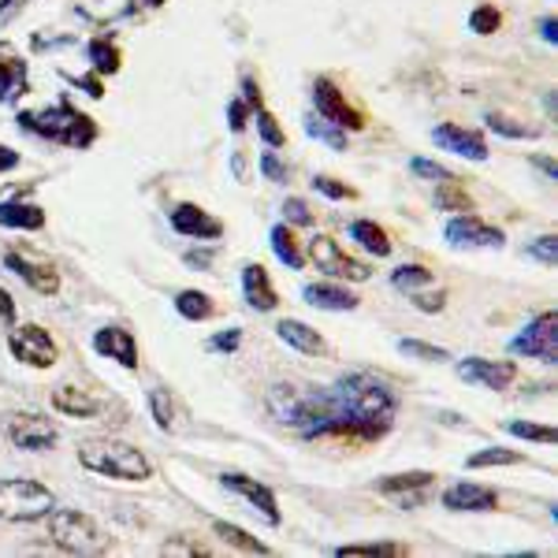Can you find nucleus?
<instances>
[{
    "mask_svg": "<svg viewBox=\"0 0 558 558\" xmlns=\"http://www.w3.org/2000/svg\"><path fill=\"white\" fill-rule=\"evenodd\" d=\"M265 407L272 413L276 425L299 432L302 439H320L324 432L343 417L336 407V395L305 384H276L265 395Z\"/></svg>",
    "mask_w": 558,
    "mask_h": 558,
    "instance_id": "1",
    "label": "nucleus"
},
{
    "mask_svg": "<svg viewBox=\"0 0 558 558\" xmlns=\"http://www.w3.org/2000/svg\"><path fill=\"white\" fill-rule=\"evenodd\" d=\"M336 395V407L343 417L350 421H365V425H380V428H391L395 413H399V399L395 391L387 387L380 376L373 373H343L331 387Z\"/></svg>",
    "mask_w": 558,
    "mask_h": 558,
    "instance_id": "2",
    "label": "nucleus"
},
{
    "mask_svg": "<svg viewBox=\"0 0 558 558\" xmlns=\"http://www.w3.org/2000/svg\"><path fill=\"white\" fill-rule=\"evenodd\" d=\"M20 128L38 134L45 142H60L68 149H89L97 142V120L86 112H78L68 97H60L49 108H23L20 112Z\"/></svg>",
    "mask_w": 558,
    "mask_h": 558,
    "instance_id": "3",
    "label": "nucleus"
},
{
    "mask_svg": "<svg viewBox=\"0 0 558 558\" xmlns=\"http://www.w3.org/2000/svg\"><path fill=\"white\" fill-rule=\"evenodd\" d=\"M78 465L97 476H112V481H149L153 465L138 447L123 444V439H86L78 447Z\"/></svg>",
    "mask_w": 558,
    "mask_h": 558,
    "instance_id": "4",
    "label": "nucleus"
},
{
    "mask_svg": "<svg viewBox=\"0 0 558 558\" xmlns=\"http://www.w3.org/2000/svg\"><path fill=\"white\" fill-rule=\"evenodd\" d=\"M49 536L60 551L68 555H105L112 551V539L105 536V529L83 510H49Z\"/></svg>",
    "mask_w": 558,
    "mask_h": 558,
    "instance_id": "5",
    "label": "nucleus"
},
{
    "mask_svg": "<svg viewBox=\"0 0 558 558\" xmlns=\"http://www.w3.org/2000/svg\"><path fill=\"white\" fill-rule=\"evenodd\" d=\"M57 507V495L45 484L26 481V476H8L0 481V521H41Z\"/></svg>",
    "mask_w": 558,
    "mask_h": 558,
    "instance_id": "6",
    "label": "nucleus"
},
{
    "mask_svg": "<svg viewBox=\"0 0 558 558\" xmlns=\"http://www.w3.org/2000/svg\"><path fill=\"white\" fill-rule=\"evenodd\" d=\"M310 257H313V265H317V272L331 279H347V283H365V279H373V268H368L365 260L350 257L347 250L328 235L310 239Z\"/></svg>",
    "mask_w": 558,
    "mask_h": 558,
    "instance_id": "7",
    "label": "nucleus"
},
{
    "mask_svg": "<svg viewBox=\"0 0 558 558\" xmlns=\"http://www.w3.org/2000/svg\"><path fill=\"white\" fill-rule=\"evenodd\" d=\"M510 354L514 357H536L544 365L558 362V317L555 313H539L521 328V336L510 339Z\"/></svg>",
    "mask_w": 558,
    "mask_h": 558,
    "instance_id": "8",
    "label": "nucleus"
},
{
    "mask_svg": "<svg viewBox=\"0 0 558 558\" xmlns=\"http://www.w3.org/2000/svg\"><path fill=\"white\" fill-rule=\"evenodd\" d=\"M8 350H12L15 362H23L31 368H52L60 357L57 339H52L41 324H20V328H12V336H8Z\"/></svg>",
    "mask_w": 558,
    "mask_h": 558,
    "instance_id": "9",
    "label": "nucleus"
},
{
    "mask_svg": "<svg viewBox=\"0 0 558 558\" xmlns=\"http://www.w3.org/2000/svg\"><path fill=\"white\" fill-rule=\"evenodd\" d=\"M444 239L458 250H502L507 246V235H502L499 228H492V223H484L481 216H473V213H462V216H454V220H447Z\"/></svg>",
    "mask_w": 558,
    "mask_h": 558,
    "instance_id": "10",
    "label": "nucleus"
},
{
    "mask_svg": "<svg viewBox=\"0 0 558 558\" xmlns=\"http://www.w3.org/2000/svg\"><path fill=\"white\" fill-rule=\"evenodd\" d=\"M4 432L12 439V447H20V451H49L60 439L57 425L49 417H41V413H12L4 421Z\"/></svg>",
    "mask_w": 558,
    "mask_h": 558,
    "instance_id": "11",
    "label": "nucleus"
},
{
    "mask_svg": "<svg viewBox=\"0 0 558 558\" xmlns=\"http://www.w3.org/2000/svg\"><path fill=\"white\" fill-rule=\"evenodd\" d=\"M313 105H317V116L320 120H328V123H336V128H350V131H362L365 128V120H362V112L357 108H350L347 105V97H343V89H339L331 78H317L313 83Z\"/></svg>",
    "mask_w": 558,
    "mask_h": 558,
    "instance_id": "12",
    "label": "nucleus"
},
{
    "mask_svg": "<svg viewBox=\"0 0 558 558\" xmlns=\"http://www.w3.org/2000/svg\"><path fill=\"white\" fill-rule=\"evenodd\" d=\"M220 488L231 492V495H239V499H246L250 507H254L257 514L268 521V525H279V521H283V514H279V502H276V492L268 488V484L254 481V476H246V473H223L220 476Z\"/></svg>",
    "mask_w": 558,
    "mask_h": 558,
    "instance_id": "13",
    "label": "nucleus"
},
{
    "mask_svg": "<svg viewBox=\"0 0 558 558\" xmlns=\"http://www.w3.org/2000/svg\"><path fill=\"white\" fill-rule=\"evenodd\" d=\"M458 376L470 387H484V391H502L518 380L514 362H492V357H462L458 362Z\"/></svg>",
    "mask_w": 558,
    "mask_h": 558,
    "instance_id": "14",
    "label": "nucleus"
},
{
    "mask_svg": "<svg viewBox=\"0 0 558 558\" xmlns=\"http://www.w3.org/2000/svg\"><path fill=\"white\" fill-rule=\"evenodd\" d=\"M432 481L436 476L432 473H391V476H384V481H376V492L387 495V499H395L399 507H425L428 502V488H432Z\"/></svg>",
    "mask_w": 558,
    "mask_h": 558,
    "instance_id": "15",
    "label": "nucleus"
},
{
    "mask_svg": "<svg viewBox=\"0 0 558 558\" xmlns=\"http://www.w3.org/2000/svg\"><path fill=\"white\" fill-rule=\"evenodd\" d=\"M432 142H436L439 149L454 153V157H465V160H488L492 157L484 134L470 131V128H458V123H439V128L432 131Z\"/></svg>",
    "mask_w": 558,
    "mask_h": 558,
    "instance_id": "16",
    "label": "nucleus"
},
{
    "mask_svg": "<svg viewBox=\"0 0 558 558\" xmlns=\"http://www.w3.org/2000/svg\"><path fill=\"white\" fill-rule=\"evenodd\" d=\"M4 265L12 268V272L20 276L26 287H34L38 294H57L60 291V272H57V268L45 265V260H34L31 254H23V250H8Z\"/></svg>",
    "mask_w": 558,
    "mask_h": 558,
    "instance_id": "17",
    "label": "nucleus"
},
{
    "mask_svg": "<svg viewBox=\"0 0 558 558\" xmlns=\"http://www.w3.org/2000/svg\"><path fill=\"white\" fill-rule=\"evenodd\" d=\"M444 507L454 510V514H488V510L499 507V492L484 488V484H451L444 492Z\"/></svg>",
    "mask_w": 558,
    "mask_h": 558,
    "instance_id": "18",
    "label": "nucleus"
},
{
    "mask_svg": "<svg viewBox=\"0 0 558 558\" xmlns=\"http://www.w3.org/2000/svg\"><path fill=\"white\" fill-rule=\"evenodd\" d=\"M168 220H172V228L179 231V235H186V239L213 242V239H220V235H223V223L216 220V216L205 213V209H197V205H191V202L175 205Z\"/></svg>",
    "mask_w": 558,
    "mask_h": 558,
    "instance_id": "19",
    "label": "nucleus"
},
{
    "mask_svg": "<svg viewBox=\"0 0 558 558\" xmlns=\"http://www.w3.org/2000/svg\"><path fill=\"white\" fill-rule=\"evenodd\" d=\"M94 350L101 357H112V362H120L123 368H138V343H134V336H131L128 328H120V324L97 331V336H94Z\"/></svg>",
    "mask_w": 558,
    "mask_h": 558,
    "instance_id": "20",
    "label": "nucleus"
},
{
    "mask_svg": "<svg viewBox=\"0 0 558 558\" xmlns=\"http://www.w3.org/2000/svg\"><path fill=\"white\" fill-rule=\"evenodd\" d=\"M52 410L64 413V417H97V410H101V399L97 395H89L86 387H75V384H60L57 391H52Z\"/></svg>",
    "mask_w": 558,
    "mask_h": 558,
    "instance_id": "21",
    "label": "nucleus"
},
{
    "mask_svg": "<svg viewBox=\"0 0 558 558\" xmlns=\"http://www.w3.org/2000/svg\"><path fill=\"white\" fill-rule=\"evenodd\" d=\"M242 294H246V302L254 305L257 313H272L279 305L276 287H272V279H268L265 265H246V268H242Z\"/></svg>",
    "mask_w": 558,
    "mask_h": 558,
    "instance_id": "22",
    "label": "nucleus"
},
{
    "mask_svg": "<svg viewBox=\"0 0 558 558\" xmlns=\"http://www.w3.org/2000/svg\"><path fill=\"white\" fill-rule=\"evenodd\" d=\"M0 228H8V231H41L45 228V209L38 202H23V197L0 202Z\"/></svg>",
    "mask_w": 558,
    "mask_h": 558,
    "instance_id": "23",
    "label": "nucleus"
},
{
    "mask_svg": "<svg viewBox=\"0 0 558 558\" xmlns=\"http://www.w3.org/2000/svg\"><path fill=\"white\" fill-rule=\"evenodd\" d=\"M302 299L310 302L313 310H328V313L357 310V294H350L347 287H339V283H305Z\"/></svg>",
    "mask_w": 558,
    "mask_h": 558,
    "instance_id": "24",
    "label": "nucleus"
},
{
    "mask_svg": "<svg viewBox=\"0 0 558 558\" xmlns=\"http://www.w3.org/2000/svg\"><path fill=\"white\" fill-rule=\"evenodd\" d=\"M276 336L283 339V343L291 347V350H299V354H310V357L328 354V343L320 339V331L310 328V324H302V320H279L276 324Z\"/></svg>",
    "mask_w": 558,
    "mask_h": 558,
    "instance_id": "25",
    "label": "nucleus"
},
{
    "mask_svg": "<svg viewBox=\"0 0 558 558\" xmlns=\"http://www.w3.org/2000/svg\"><path fill=\"white\" fill-rule=\"evenodd\" d=\"M23 94H31V75H26V60L4 57V60H0V105H15Z\"/></svg>",
    "mask_w": 558,
    "mask_h": 558,
    "instance_id": "26",
    "label": "nucleus"
},
{
    "mask_svg": "<svg viewBox=\"0 0 558 558\" xmlns=\"http://www.w3.org/2000/svg\"><path fill=\"white\" fill-rule=\"evenodd\" d=\"M86 60H89V68L97 71V75H116V71L123 68V52H120V45H116L112 38H94V41H86Z\"/></svg>",
    "mask_w": 558,
    "mask_h": 558,
    "instance_id": "27",
    "label": "nucleus"
},
{
    "mask_svg": "<svg viewBox=\"0 0 558 558\" xmlns=\"http://www.w3.org/2000/svg\"><path fill=\"white\" fill-rule=\"evenodd\" d=\"M347 231H350V239H354L362 250H368L373 257H391V239H387V231L380 228V223H373V220H354Z\"/></svg>",
    "mask_w": 558,
    "mask_h": 558,
    "instance_id": "28",
    "label": "nucleus"
},
{
    "mask_svg": "<svg viewBox=\"0 0 558 558\" xmlns=\"http://www.w3.org/2000/svg\"><path fill=\"white\" fill-rule=\"evenodd\" d=\"M213 533L220 536L228 547H235V551H242V555H272V547H268L265 539L250 536L246 529L231 525V521H213Z\"/></svg>",
    "mask_w": 558,
    "mask_h": 558,
    "instance_id": "29",
    "label": "nucleus"
},
{
    "mask_svg": "<svg viewBox=\"0 0 558 558\" xmlns=\"http://www.w3.org/2000/svg\"><path fill=\"white\" fill-rule=\"evenodd\" d=\"M268 242H272V254L279 257V265H287V268H305V257H302L299 242H294V231L287 228V223H276L272 235H268Z\"/></svg>",
    "mask_w": 558,
    "mask_h": 558,
    "instance_id": "30",
    "label": "nucleus"
},
{
    "mask_svg": "<svg viewBox=\"0 0 558 558\" xmlns=\"http://www.w3.org/2000/svg\"><path fill=\"white\" fill-rule=\"evenodd\" d=\"M175 313L183 320H209L213 313H216V305H213V299L205 291H179L175 294Z\"/></svg>",
    "mask_w": 558,
    "mask_h": 558,
    "instance_id": "31",
    "label": "nucleus"
},
{
    "mask_svg": "<svg viewBox=\"0 0 558 558\" xmlns=\"http://www.w3.org/2000/svg\"><path fill=\"white\" fill-rule=\"evenodd\" d=\"M432 283H436V276H432V268L425 265H402V268H395V276H391L395 291H407V294H417L421 287H432Z\"/></svg>",
    "mask_w": 558,
    "mask_h": 558,
    "instance_id": "32",
    "label": "nucleus"
},
{
    "mask_svg": "<svg viewBox=\"0 0 558 558\" xmlns=\"http://www.w3.org/2000/svg\"><path fill=\"white\" fill-rule=\"evenodd\" d=\"M305 134L324 142V146L336 149V153L347 149V131L336 128V123H328V120H320V116H310V120H305Z\"/></svg>",
    "mask_w": 558,
    "mask_h": 558,
    "instance_id": "33",
    "label": "nucleus"
},
{
    "mask_svg": "<svg viewBox=\"0 0 558 558\" xmlns=\"http://www.w3.org/2000/svg\"><path fill=\"white\" fill-rule=\"evenodd\" d=\"M436 209H444V213H470L473 202H470V194H465L462 186L454 183V179H447V183H436Z\"/></svg>",
    "mask_w": 558,
    "mask_h": 558,
    "instance_id": "34",
    "label": "nucleus"
},
{
    "mask_svg": "<svg viewBox=\"0 0 558 558\" xmlns=\"http://www.w3.org/2000/svg\"><path fill=\"white\" fill-rule=\"evenodd\" d=\"M336 555L339 558H354V555H376V558H402V555H410V547H402V544H384V539H376V544H343V547H336Z\"/></svg>",
    "mask_w": 558,
    "mask_h": 558,
    "instance_id": "35",
    "label": "nucleus"
},
{
    "mask_svg": "<svg viewBox=\"0 0 558 558\" xmlns=\"http://www.w3.org/2000/svg\"><path fill=\"white\" fill-rule=\"evenodd\" d=\"M465 465H470V470H488V465H521V454L507 451V447H484V451L465 458Z\"/></svg>",
    "mask_w": 558,
    "mask_h": 558,
    "instance_id": "36",
    "label": "nucleus"
},
{
    "mask_svg": "<svg viewBox=\"0 0 558 558\" xmlns=\"http://www.w3.org/2000/svg\"><path fill=\"white\" fill-rule=\"evenodd\" d=\"M488 120V128L495 134H502V138H536V128H529V123H518L514 116H502V112H488L484 116Z\"/></svg>",
    "mask_w": 558,
    "mask_h": 558,
    "instance_id": "37",
    "label": "nucleus"
},
{
    "mask_svg": "<svg viewBox=\"0 0 558 558\" xmlns=\"http://www.w3.org/2000/svg\"><path fill=\"white\" fill-rule=\"evenodd\" d=\"M149 410H153V417H157V428H165V432H175L179 428L175 407H172V399H168L165 387H153V391H149Z\"/></svg>",
    "mask_w": 558,
    "mask_h": 558,
    "instance_id": "38",
    "label": "nucleus"
},
{
    "mask_svg": "<svg viewBox=\"0 0 558 558\" xmlns=\"http://www.w3.org/2000/svg\"><path fill=\"white\" fill-rule=\"evenodd\" d=\"M254 120H257V134H260V138H265V146H272V149L283 146V142H287V134H283V128H279V123H276V116L268 112L265 105L254 108Z\"/></svg>",
    "mask_w": 558,
    "mask_h": 558,
    "instance_id": "39",
    "label": "nucleus"
},
{
    "mask_svg": "<svg viewBox=\"0 0 558 558\" xmlns=\"http://www.w3.org/2000/svg\"><path fill=\"white\" fill-rule=\"evenodd\" d=\"M499 26H502V12L495 4H481V8H473V12H470V31L481 34V38H484V34H495Z\"/></svg>",
    "mask_w": 558,
    "mask_h": 558,
    "instance_id": "40",
    "label": "nucleus"
},
{
    "mask_svg": "<svg viewBox=\"0 0 558 558\" xmlns=\"http://www.w3.org/2000/svg\"><path fill=\"white\" fill-rule=\"evenodd\" d=\"M399 350L407 357H417V362H447V350L444 347H432V343H421V339H399Z\"/></svg>",
    "mask_w": 558,
    "mask_h": 558,
    "instance_id": "41",
    "label": "nucleus"
},
{
    "mask_svg": "<svg viewBox=\"0 0 558 558\" xmlns=\"http://www.w3.org/2000/svg\"><path fill=\"white\" fill-rule=\"evenodd\" d=\"M507 432H510V436H518V439H533V444H555V428L533 425V421H510Z\"/></svg>",
    "mask_w": 558,
    "mask_h": 558,
    "instance_id": "42",
    "label": "nucleus"
},
{
    "mask_svg": "<svg viewBox=\"0 0 558 558\" xmlns=\"http://www.w3.org/2000/svg\"><path fill=\"white\" fill-rule=\"evenodd\" d=\"M410 172L417 179H428V183H447V179H458L451 168L436 165V160H425V157H413L410 160Z\"/></svg>",
    "mask_w": 558,
    "mask_h": 558,
    "instance_id": "43",
    "label": "nucleus"
},
{
    "mask_svg": "<svg viewBox=\"0 0 558 558\" xmlns=\"http://www.w3.org/2000/svg\"><path fill=\"white\" fill-rule=\"evenodd\" d=\"M313 191L324 194V197H331V202H347V197H357L354 186L339 183V179H331V175H313Z\"/></svg>",
    "mask_w": 558,
    "mask_h": 558,
    "instance_id": "44",
    "label": "nucleus"
},
{
    "mask_svg": "<svg viewBox=\"0 0 558 558\" xmlns=\"http://www.w3.org/2000/svg\"><path fill=\"white\" fill-rule=\"evenodd\" d=\"M525 254L533 257V260H539V265L555 268V260H558V242H555V235H539L536 242H529Z\"/></svg>",
    "mask_w": 558,
    "mask_h": 558,
    "instance_id": "45",
    "label": "nucleus"
},
{
    "mask_svg": "<svg viewBox=\"0 0 558 558\" xmlns=\"http://www.w3.org/2000/svg\"><path fill=\"white\" fill-rule=\"evenodd\" d=\"M257 165H260V175H265L268 183H287V179H291V172H287V165L276 157L272 149H265V153H260V160H257Z\"/></svg>",
    "mask_w": 558,
    "mask_h": 558,
    "instance_id": "46",
    "label": "nucleus"
},
{
    "mask_svg": "<svg viewBox=\"0 0 558 558\" xmlns=\"http://www.w3.org/2000/svg\"><path fill=\"white\" fill-rule=\"evenodd\" d=\"M213 350V354H235V350L242 347V331L239 328H228V331H216V336L205 343Z\"/></svg>",
    "mask_w": 558,
    "mask_h": 558,
    "instance_id": "47",
    "label": "nucleus"
},
{
    "mask_svg": "<svg viewBox=\"0 0 558 558\" xmlns=\"http://www.w3.org/2000/svg\"><path fill=\"white\" fill-rule=\"evenodd\" d=\"M283 216H287V223H294V228H310V223H313V213H310V205H305L302 197H287Z\"/></svg>",
    "mask_w": 558,
    "mask_h": 558,
    "instance_id": "48",
    "label": "nucleus"
},
{
    "mask_svg": "<svg viewBox=\"0 0 558 558\" xmlns=\"http://www.w3.org/2000/svg\"><path fill=\"white\" fill-rule=\"evenodd\" d=\"M64 78L71 86H83L94 101H101V97H105V83H101V75H97V71H94V75H68V71H64Z\"/></svg>",
    "mask_w": 558,
    "mask_h": 558,
    "instance_id": "49",
    "label": "nucleus"
},
{
    "mask_svg": "<svg viewBox=\"0 0 558 558\" xmlns=\"http://www.w3.org/2000/svg\"><path fill=\"white\" fill-rule=\"evenodd\" d=\"M250 112H254V108H250L246 101H242V97H235V101L228 105V128L235 131V134H242V131H246Z\"/></svg>",
    "mask_w": 558,
    "mask_h": 558,
    "instance_id": "50",
    "label": "nucleus"
},
{
    "mask_svg": "<svg viewBox=\"0 0 558 558\" xmlns=\"http://www.w3.org/2000/svg\"><path fill=\"white\" fill-rule=\"evenodd\" d=\"M410 302H413V310H421V313H439L447 305V294L444 291H436V294H410Z\"/></svg>",
    "mask_w": 558,
    "mask_h": 558,
    "instance_id": "51",
    "label": "nucleus"
},
{
    "mask_svg": "<svg viewBox=\"0 0 558 558\" xmlns=\"http://www.w3.org/2000/svg\"><path fill=\"white\" fill-rule=\"evenodd\" d=\"M26 12V0H0V31L12 26Z\"/></svg>",
    "mask_w": 558,
    "mask_h": 558,
    "instance_id": "52",
    "label": "nucleus"
},
{
    "mask_svg": "<svg viewBox=\"0 0 558 558\" xmlns=\"http://www.w3.org/2000/svg\"><path fill=\"white\" fill-rule=\"evenodd\" d=\"M15 317H20L15 313V299L0 287V328H15Z\"/></svg>",
    "mask_w": 558,
    "mask_h": 558,
    "instance_id": "53",
    "label": "nucleus"
},
{
    "mask_svg": "<svg viewBox=\"0 0 558 558\" xmlns=\"http://www.w3.org/2000/svg\"><path fill=\"white\" fill-rule=\"evenodd\" d=\"M20 149H12V146H4V142H0V175L4 172H15V168H20Z\"/></svg>",
    "mask_w": 558,
    "mask_h": 558,
    "instance_id": "54",
    "label": "nucleus"
},
{
    "mask_svg": "<svg viewBox=\"0 0 558 558\" xmlns=\"http://www.w3.org/2000/svg\"><path fill=\"white\" fill-rule=\"evenodd\" d=\"M242 101L250 108H260V86L254 83V75H242Z\"/></svg>",
    "mask_w": 558,
    "mask_h": 558,
    "instance_id": "55",
    "label": "nucleus"
},
{
    "mask_svg": "<svg viewBox=\"0 0 558 558\" xmlns=\"http://www.w3.org/2000/svg\"><path fill=\"white\" fill-rule=\"evenodd\" d=\"M539 38H544V41H558V20H555V15H547V20H539Z\"/></svg>",
    "mask_w": 558,
    "mask_h": 558,
    "instance_id": "56",
    "label": "nucleus"
},
{
    "mask_svg": "<svg viewBox=\"0 0 558 558\" xmlns=\"http://www.w3.org/2000/svg\"><path fill=\"white\" fill-rule=\"evenodd\" d=\"M186 265L209 268V265H213V250H191V254H186Z\"/></svg>",
    "mask_w": 558,
    "mask_h": 558,
    "instance_id": "57",
    "label": "nucleus"
},
{
    "mask_svg": "<svg viewBox=\"0 0 558 558\" xmlns=\"http://www.w3.org/2000/svg\"><path fill=\"white\" fill-rule=\"evenodd\" d=\"M533 165H536L547 179H558V165H555L551 157H533Z\"/></svg>",
    "mask_w": 558,
    "mask_h": 558,
    "instance_id": "58",
    "label": "nucleus"
},
{
    "mask_svg": "<svg viewBox=\"0 0 558 558\" xmlns=\"http://www.w3.org/2000/svg\"><path fill=\"white\" fill-rule=\"evenodd\" d=\"M168 0H131V12H153V8H165Z\"/></svg>",
    "mask_w": 558,
    "mask_h": 558,
    "instance_id": "59",
    "label": "nucleus"
},
{
    "mask_svg": "<svg viewBox=\"0 0 558 558\" xmlns=\"http://www.w3.org/2000/svg\"><path fill=\"white\" fill-rule=\"evenodd\" d=\"M231 168H235L239 183H246V157H242V153H235V157H231Z\"/></svg>",
    "mask_w": 558,
    "mask_h": 558,
    "instance_id": "60",
    "label": "nucleus"
}]
</instances>
